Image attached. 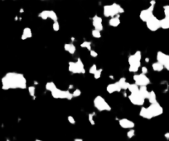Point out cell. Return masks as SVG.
<instances>
[{
	"label": "cell",
	"instance_id": "cell-1",
	"mask_svg": "<svg viewBox=\"0 0 169 141\" xmlns=\"http://www.w3.org/2000/svg\"><path fill=\"white\" fill-rule=\"evenodd\" d=\"M2 89L4 90L22 89L27 87V81L23 74L18 72H8L1 79Z\"/></svg>",
	"mask_w": 169,
	"mask_h": 141
},
{
	"label": "cell",
	"instance_id": "cell-2",
	"mask_svg": "<svg viewBox=\"0 0 169 141\" xmlns=\"http://www.w3.org/2000/svg\"><path fill=\"white\" fill-rule=\"evenodd\" d=\"M124 13V9L119 4L114 3L109 5H104L103 8V14L106 18H114Z\"/></svg>",
	"mask_w": 169,
	"mask_h": 141
},
{
	"label": "cell",
	"instance_id": "cell-3",
	"mask_svg": "<svg viewBox=\"0 0 169 141\" xmlns=\"http://www.w3.org/2000/svg\"><path fill=\"white\" fill-rule=\"evenodd\" d=\"M141 59H142V52L140 51H137L129 56L128 61L129 64V70L130 72L135 73L138 71L141 66Z\"/></svg>",
	"mask_w": 169,
	"mask_h": 141
},
{
	"label": "cell",
	"instance_id": "cell-4",
	"mask_svg": "<svg viewBox=\"0 0 169 141\" xmlns=\"http://www.w3.org/2000/svg\"><path fill=\"white\" fill-rule=\"evenodd\" d=\"M68 70L73 74H84L85 69L83 61L81 58H78L76 61H70L68 64Z\"/></svg>",
	"mask_w": 169,
	"mask_h": 141
},
{
	"label": "cell",
	"instance_id": "cell-5",
	"mask_svg": "<svg viewBox=\"0 0 169 141\" xmlns=\"http://www.w3.org/2000/svg\"><path fill=\"white\" fill-rule=\"evenodd\" d=\"M94 106L95 108L98 110L100 112L102 111H110L111 106L108 104L105 100H104L101 95H97L95 99H94Z\"/></svg>",
	"mask_w": 169,
	"mask_h": 141
},
{
	"label": "cell",
	"instance_id": "cell-6",
	"mask_svg": "<svg viewBox=\"0 0 169 141\" xmlns=\"http://www.w3.org/2000/svg\"><path fill=\"white\" fill-rule=\"evenodd\" d=\"M51 96L53 97L54 99H59V100H72L73 99V95L72 93L70 92L69 90H62L61 89H58L56 88L54 91L51 92Z\"/></svg>",
	"mask_w": 169,
	"mask_h": 141
},
{
	"label": "cell",
	"instance_id": "cell-7",
	"mask_svg": "<svg viewBox=\"0 0 169 141\" xmlns=\"http://www.w3.org/2000/svg\"><path fill=\"white\" fill-rule=\"evenodd\" d=\"M134 84L137 85L138 87H142V86H147L151 83L150 79L146 76V75L140 73V74H136L134 76Z\"/></svg>",
	"mask_w": 169,
	"mask_h": 141
},
{
	"label": "cell",
	"instance_id": "cell-8",
	"mask_svg": "<svg viewBox=\"0 0 169 141\" xmlns=\"http://www.w3.org/2000/svg\"><path fill=\"white\" fill-rule=\"evenodd\" d=\"M128 97H129V101L133 105L137 106H143V104H144V102H145V99L140 95L139 91L136 92V93H132V94H130Z\"/></svg>",
	"mask_w": 169,
	"mask_h": 141
},
{
	"label": "cell",
	"instance_id": "cell-9",
	"mask_svg": "<svg viewBox=\"0 0 169 141\" xmlns=\"http://www.w3.org/2000/svg\"><path fill=\"white\" fill-rule=\"evenodd\" d=\"M38 18L42 20L51 19L53 22L58 21V16L53 10H43L38 14Z\"/></svg>",
	"mask_w": 169,
	"mask_h": 141
},
{
	"label": "cell",
	"instance_id": "cell-10",
	"mask_svg": "<svg viewBox=\"0 0 169 141\" xmlns=\"http://www.w3.org/2000/svg\"><path fill=\"white\" fill-rule=\"evenodd\" d=\"M147 108L150 114H151L152 118L159 116V115H161L163 113V108L162 107L161 105L158 102L154 104H150V106H148Z\"/></svg>",
	"mask_w": 169,
	"mask_h": 141
},
{
	"label": "cell",
	"instance_id": "cell-11",
	"mask_svg": "<svg viewBox=\"0 0 169 141\" xmlns=\"http://www.w3.org/2000/svg\"><path fill=\"white\" fill-rule=\"evenodd\" d=\"M153 10H154V7L153 6H149L148 8L143 9L139 13V18L142 20L143 22H147L150 18H152L154 16L153 14Z\"/></svg>",
	"mask_w": 169,
	"mask_h": 141
},
{
	"label": "cell",
	"instance_id": "cell-12",
	"mask_svg": "<svg viewBox=\"0 0 169 141\" xmlns=\"http://www.w3.org/2000/svg\"><path fill=\"white\" fill-rule=\"evenodd\" d=\"M146 26H147L148 30H150L151 32H156L158 30L159 28H161L160 20L157 18V17L153 16L152 18H150L147 22H146Z\"/></svg>",
	"mask_w": 169,
	"mask_h": 141
},
{
	"label": "cell",
	"instance_id": "cell-13",
	"mask_svg": "<svg viewBox=\"0 0 169 141\" xmlns=\"http://www.w3.org/2000/svg\"><path fill=\"white\" fill-rule=\"evenodd\" d=\"M157 61L161 63L166 70H169V55L164 53L163 52H157Z\"/></svg>",
	"mask_w": 169,
	"mask_h": 141
},
{
	"label": "cell",
	"instance_id": "cell-14",
	"mask_svg": "<svg viewBox=\"0 0 169 141\" xmlns=\"http://www.w3.org/2000/svg\"><path fill=\"white\" fill-rule=\"evenodd\" d=\"M118 124H119V126L123 129H132L135 127L134 122L129 119H126V118H123V119L118 120Z\"/></svg>",
	"mask_w": 169,
	"mask_h": 141
},
{
	"label": "cell",
	"instance_id": "cell-15",
	"mask_svg": "<svg viewBox=\"0 0 169 141\" xmlns=\"http://www.w3.org/2000/svg\"><path fill=\"white\" fill-rule=\"evenodd\" d=\"M92 25L95 30L101 32L104 28L103 27V19L101 17L98 15H95L92 18Z\"/></svg>",
	"mask_w": 169,
	"mask_h": 141
},
{
	"label": "cell",
	"instance_id": "cell-16",
	"mask_svg": "<svg viewBox=\"0 0 169 141\" xmlns=\"http://www.w3.org/2000/svg\"><path fill=\"white\" fill-rule=\"evenodd\" d=\"M106 90L109 94H113V93H115V92H120L122 89H121V87L117 81V82H115V83L109 84L106 86Z\"/></svg>",
	"mask_w": 169,
	"mask_h": 141
},
{
	"label": "cell",
	"instance_id": "cell-17",
	"mask_svg": "<svg viewBox=\"0 0 169 141\" xmlns=\"http://www.w3.org/2000/svg\"><path fill=\"white\" fill-rule=\"evenodd\" d=\"M64 50H65L66 52H67L68 53H70V55H74L76 52V47L72 42L66 43V44L64 45Z\"/></svg>",
	"mask_w": 169,
	"mask_h": 141
},
{
	"label": "cell",
	"instance_id": "cell-18",
	"mask_svg": "<svg viewBox=\"0 0 169 141\" xmlns=\"http://www.w3.org/2000/svg\"><path fill=\"white\" fill-rule=\"evenodd\" d=\"M139 115H140L142 118H143V119H146V120L152 119V116L151 115V114H150L149 111H148L147 107H142V108H141L140 111H139Z\"/></svg>",
	"mask_w": 169,
	"mask_h": 141
},
{
	"label": "cell",
	"instance_id": "cell-19",
	"mask_svg": "<svg viewBox=\"0 0 169 141\" xmlns=\"http://www.w3.org/2000/svg\"><path fill=\"white\" fill-rule=\"evenodd\" d=\"M33 37V33H32V29L30 28H25L22 31V34L21 39L22 40H27L28 38H31Z\"/></svg>",
	"mask_w": 169,
	"mask_h": 141
},
{
	"label": "cell",
	"instance_id": "cell-20",
	"mask_svg": "<svg viewBox=\"0 0 169 141\" xmlns=\"http://www.w3.org/2000/svg\"><path fill=\"white\" fill-rule=\"evenodd\" d=\"M120 23H121V21L119 18V16H116V17L112 18L109 21V25L113 27V28H116V27L119 26Z\"/></svg>",
	"mask_w": 169,
	"mask_h": 141
},
{
	"label": "cell",
	"instance_id": "cell-21",
	"mask_svg": "<svg viewBox=\"0 0 169 141\" xmlns=\"http://www.w3.org/2000/svg\"><path fill=\"white\" fill-rule=\"evenodd\" d=\"M118 83L122 90H128V88H129V86L130 85V83L128 82L125 77H121L119 80L118 81Z\"/></svg>",
	"mask_w": 169,
	"mask_h": 141
},
{
	"label": "cell",
	"instance_id": "cell-22",
	"mask_svg": "<svg viewBox=\"0 0 169 141\" xmlns=\"http://www.w3.org/2000/svg\"><path fill=\"white\" fill-rule=\"evenodd\" d=\"M45 88H46V90H47V91H50L51 93L52 91H54V90H56L57 87H56V84H55L53 81H48V82L46 83Z\"/></svg>",
	"mask_w": 169,
	"mask_h": 141
},
{
	"label": "cell",
	"instance_id": "cell-23",
	"mask_svg": "<svg viewBox=\"0 0 169 141\" xmlns=\"http://www.w3.org/2000/svg\"><path fill=\"white\" fill-rule=\"evenodd\" d=\"M148 101L150 102V104H154V103H157V102L156 93H155L153 90L149 91V95H148Z\"/></svg>",
	"mask_w": 169,
	"mask_h": 141
},
{
	"label": "cell",
	"instance_id": "cell-24",
	"mask_svg": "<svg viewBox=\"0 0 169 141\" xmlns=\"http://www.w3.org/2000/svg\"><path fill=\"white\" fill-rule=\"evenodd\" d=\"M138 91H139V93H140V95H142L145 100L148 99V95H149V91H148V89H147V86H142V87H139Z\"/></svg>",
	"mask_w": 169,
	"mask_h": 141
},
{
	"label": "cell",
	"instance_id": "cell-25",
	"mask_svg": "<svg viewBox=\"0 0 169 141\" xmlns=\"http://www.w3.org/2000/svg\"><path fill=\"white\" fill-rule=\"evenodd\" d=\"M160 27L163 29H169V18H164L160 20Z\"/></svg>",
	"mask_w": 169,
	"mask_h": 141
},
{
	"label": "cell",
	"instance_id": "cell-26",
	"mask_svg": "<svg viewBox=\"0 0 169 141\" xmlns=\"http://www.w3.org/2000/svg\"><path fill=\"white\" fill-rule=\"evenodd\" d=\"M152 70H154V71H157V72H160L162 71L163 69H164V67H163V66L161 64V63H159V62H154V63H152Z\"/></svg>",
	"mask_w": 169,
	"mask_h": 141
},
{
	"label": "cell",
	"instance_id": "cell-27",
	"mask_svg": "<svg viewBox=\"0 0 169 141\" xmlns=\"http://www.w3.org/2000/svg\"><path fill=\"white\" fill-rule=\"evenodd\" d=\"M91 45H92V43H91V42H89V41H84V42L81 43V47L82 48H86L89 52L92 50L91 49Z\"/></svg>",
	"mask_w": 169,
	"mask_h": 141
},
{
	"label": "cell",
	"instance_id": "cell-28",
	"mask_svg": "<svg viewBox=\"0 0 169 141\" xmlns=\"http://www.w3.org/2000/svg\"><path fill=\"white\" fill-rule=\"evenodd\" d=\"M128 90H129V91L131 92V94H132V93L138 92L139 90V87L137 85H135V84H130L129 88H128Z\"/></svg>",
	"mask_w": 169,
	"mask_h": 141
},
{
	"label": "cell",
	"instance_id": "cell-29",
	"mask_svg": "<svg viewBox=\"0 0 169 141\" xmlns=\"http://www.w3.org/2000/svg\"><path fill=\"white\" fill-rule=\"evenodd\" d=\"M28 89V93L30 95V96L33 97V99H35V94H36V88L34 86H30L27 87Z\"/></svg>",
	"mask_w": 169,
	"mask_h": 141
},
{
	"label": "cell",
	"instance_id": "cell-30",
	"mask_svg": "<svg viewBox=\"0 0 169 141\" xmlns=\"http://www.w3.org/2000/svg\"><path fill=\"white\" fill-rule=\"evenodd\" d=\"M91 34H92V37H95V38H100L101 37V32L95 30V29H94V30L91 31Z\"/></svg>",
	"mask_w": 169,
	"mask_h": 141
},
{
	"label": "cell",
	"instance_id": "cell-31",
	"mask_svg": "<svg viewBox=\"0 0 169 141\" xmlns=\"http://www.w3.org/2000/svg\"><path fill=\"white\" fill-rule=\"evenodd\" d=\"M94 115H95V113H90L88 115L89 122H90L92 125H95V120H94Z\"/></svg>",
	"mask_w": 169,
	"mask_h": 141
},
{
	"label": "cell",
	"instance_id": "cell-32",
	"mask_svg": "<svg viewBox=\"0 0 169 141\" xmlns=\"http://www.w3.org/2000/svg\"><path fill=\"white\" fill-rule=\"evenodd\" d=\"M102 71H103V70L100 68V69H98L96 70V72H95V74H94V77H95V79H100V77H101V74H102Z\"/></svg>",
	"mask_w": 169,
	"mask_h": 141
},
{
	"label": "cell",
	"instance_id": "cell-33",
	"mask_svg": "<svg viewBox=\"0 0 169 141\" xmlns=\"http://www.w3.org/2000/svg\"><path fill=\"white\" fill-rule=\"evenodd\" d=\"M81 90L80 89H76L74 91L72 92V95H73V98H76V97L81 96Z\"/></svg>",
	"mask_w": 169,
	"mask_h": 141
},
{
	"label": "cell",
	"instance_id": "cell-34",
	"mask_svg": "<svg viewBox=\"0 0 169 141\" xmlns=\"http://www.w3.org/2000/svg\"><path fill=\"white\" fill-rule=\"evenodd\" d=\"M52 28H53V30L55 32H58L60 30V23H59V22H54L53 24H52Z\"/></svg>",
	"mask_w": 169,
	"mask_h": 141
},
{
	"label": "cell",
	"instance_id": "cell-35",
	"mask_svg": "<svg viewBox=\"0 0 169 141\" xmlns=\"http://www.w3.org/2000/svg\"><path fill=\"white\" fill-rule=\"evenodd\" d=\"M163 13L164 15H165V18H169V5L163 6Z\"/></svg>",
	"mask_w": 169,
	"mask_h": 141
},
{
	"label": "cell",
	"instance_id": "cell-36",
	"mask_svg": "<svg viewBox=\"0 0 169 141\" xmlns=\"http://www.w3.org/2000/svg\"><path fill=\"white\" fill-rule=\"evenodd\" d=\"M134 135H135V130H134V129H129V130L127 132V137L129 139H132Z\"/></svg>",
	"mask_w": 169,
	"mask_h": 141
},
{
	"label": "cell",
	"instance_id": "cell-37",
	"mask_svg": "<svg viewBox=\"0 0 169 141\" xmlns=\"http://www.w3.org/2000/svg\"><path fill=\"white\" fill-rule=\"evenodd\" d=\"M98 70V68H97V66L95 65V64H93L91 67H90V70H89V72H90V74H95V72H96V70Z\"/></svg>",
	"mask_w": 169,
	"mask_h": 141
},
{
	"label": "cell",
	"instance_id": "cell-38",
	"mask_svg": "<svg viewBox=\"0 0 169 141\" xmlns=\"http://www.w3.org/2000/svg\"><path fill=\"white\" fill-rule=\"evenodd\" d=\"M67 120H68V121H69L70 124H76V120H75V118L73 116H71V115H69V116L67 117Z\"/></svg>",
	"mask_w": 169,
	"mask_h": 141
},
{
	"label": "cell",
	"instance_id": "cell-39",
	"mask_svg": "<svg viewBox=\"0 0 169 141\" xmlns=\"http://www.w3.org/2000/svg\"><path fill=\"white\" fill-rule=\"evenodd\" d=\"M90 56H92V57L95 58L98 56V53L95 51V50H91V51L90 52Z\"/></svg>",
	"mask_w": 169,
	"mask_h": 141
},
{
	"label": "cell",
	"instance_id": "cell-40",
	"mask_svg": "<svg viewBox=\"0 0 169 141\" xmlns=\"http://www.w3.org/2000/svg\"><path fill=\"white\" fill-rule=\"evenodd\" d=\"M141 70H142V73L143 74H144L146 75L148 72V68L146 67H143L142 68H141Z\"/></svg>",
	"mask_w": 169,
	"mask_h": 141
},
{
	"label": "cell",
	"instance_id": "cell-41",
	"mask_svg": "<svg viewBox=\"0 0 169 141\" xmlns=\"http://www.w3.org/2000/svg\"><path fill=\"white\" fill-rule=\"evenodd\" d=\"M155 4H156V1H155V0H151V1H150V6L155 7Z\"/></svg>",
	"mask_w": 169,
	"mask_h": 141
},
{
	"label": "cell",
	"instance_id": "cell-42",
	"mask_svg": "<svg viewBox=\"0 0 169 141\" xmlns=\"http://www.w3.org/2000/svg\"><path fill=\"white\" fill-rule=\"evenodd\" d=\"M164 137H165L166 140H169V132L164 134Z\"/></svg>",
	"mask_w": 169,
	"mask_h": 141
},
{
	"label": "cell",
	"instance_id": "cell-43",
	"mask_svg": "<svg viewBox=\"0 0 169 141\" xmlns=\"http://www.w3.org/2000/svg\"><path fill=\"white\" fill-rule=\"evenodd\" d=\"M74 141H83V140H82V139H79V138H77V139H75Z\"/></svg>",
	"mask_w": 169,
	"mask_h": 141
},
{
	"label": "cell",
	"instance_id": "cell-44",
	"mask_svg": "<svg viewBox=\"0 0 169 141\" xmlns=\"http://www.w3.org/2000/svg\"><path fill=\"white\" fill-rule=\"evenodd\" d=\"M145 61H146V62H148V61H149V58H146Z\"/></svg>",
	"mask_w": 169,
	"mask_h": 141
},
{
	"label": "cell",
	"instance_id": "cell-45",
	"mask_svg": "<svg viewBox=\"0 0 169 141\" xmlns=\"http://www.w3.org/2000/svg\"><path fill=\"white\" fill-rule=\"evenodd\" d=\"M20 13H23V9H21V10H20Z\"/></svg>",
	"mask_w": 169,
	"mask_h": 141
},
{
	"label": "cell",
	"instance_id": "cell-46",
	"mask_svg": "<svg viewBox=\"0 0 169 141\" xmlns=\"http://www.w3.org/2000/svg\"><path fill=\"white\" fill-rule=\"evenodd\" d=\"M35 141H42V140H36Z\"/></svg>",
	"mask_w": 169,
	"mask_h": 141
}]
</instances>
